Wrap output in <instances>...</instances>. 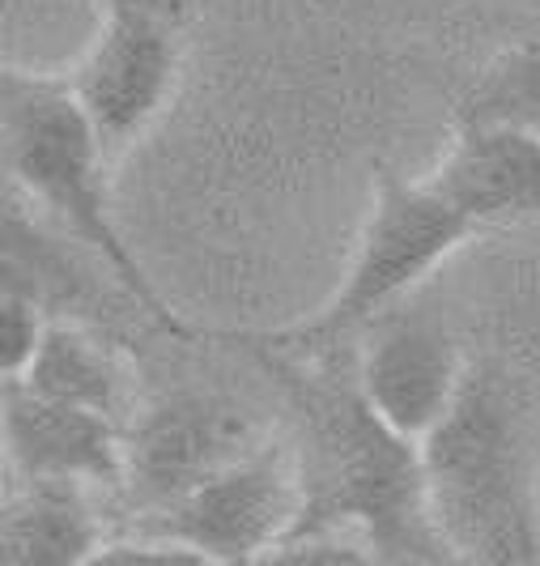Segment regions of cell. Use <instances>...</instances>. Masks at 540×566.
<instances>
[{
    "mask_svg": "<svg viewBox=\"0 0 540 566\" xmlns=\"http://www.w3.org/2000/svg\"><path fill=\"white\" fill-rule=\"evenodd\" d=\"M103 13H162V18L183 22L188 0H103Z\"/></svg>",
    "mask_w": 540,
    "mask_h": 566,
    "instance_id": "cell-15",
    "label": "cell"
},
{
    "mask_svg": "<svg viewBox=\"0 0 540 566\" xmlns=\"http://www.w3.org/2000/svg\"><path fill=\"white\" fill-rule=\"evenodd\" d=\"M422 448L434 537L452 563H540V485L528 413L498 367L468 370Z\"/></svg>",
    "mask_w": 540,
    "mask_h": 566,
    "instance_id": "cell-2",
    "label": "cell"
},
{
    "mask_svg": "<svg viewBox=\"0 0 540 566\" xmlns=\"http://www.w3.org/2000/svg\"><path fill=\"white\" fill-rule=\"evenodd\" d=\"M468 363L443 315L396 303L374 315L353 345V375L370 409L422 443L468 379Z\"/></svg>",
    "mask_w": 540,
    "mask_h": 566,
    "instance_id": "cell-8",
    "label": "cell"
},
{
    "mask_svg": "<svg viewBox=\"0 0 540 566\" xmlns=\"http://www.w3.org/2000/svg\"><path fill=\"white\" fill-rule=\"evenodd\" d=\"M183 69V22L162 13H103L98 34L68 73L107 158H124L167 112Z\"/></svg>",
    "mask_w": 540,
    "mask_h": 566,
    "instance_id": "cell-7",
    "label": "cell"
},
{
    "mask_svg": "<svg viewBox=\"0 0 540 566\" xmlns=\"http://www.w3.org/2000/svg\"><path fill=\"white\" fill-rule=\"evenodd\" d=\"M4 107V170L13 188H22L68 239L98 255L119 290L141 307L167 337L197 340L192 328L171 307V298L141 269L137 252L128 248L124 230L115 227L112 200H107V149L98 142L86 107L77 103L68 73H30L4 69L0 82Z\"/></svg>",
    "mask_w": 540,
    "mask_h": 566,
    "instance_id": "cell-3",
    "label": "cell"
},
{
    "mask_svg": "<svg viewBox=\"0 0 540 566\" xmlns=\"http://www.w3.org/2000/svg\"><path fill=\"white\" fill-rule=\"evenodd\" d=\"M4 455L18 478L82 482L119 499L124 422L34 392L4 375Z\"/></svg>",
    "mask_w": 540,
    "mask_h": 566,
    "instance_id": "cell-9",
    "label": "cell"
},
{
    "mask_svg": "<svg viewBox=\"0 0 540 566\" xmlns=\"http://www.w3.org/2000/svg\"><path fill=\"white\" fill-rule=\"evenodd\" d=\"M477 234L481 227L434 175L409 179L392 167H379L367 222L358 230V243L328 303L303 324H285L260 337L294 354L337 349L349 337H358L374 315L404 303L447 255Z\"/></svg>",
    "mask_w": 540,
    "mask_h": 566,
    "instance_id": "cell-4",
    "label": "cell"
},
{
    "mask_svg": "<svg viewBox=\"0 0 540 566\" xmlns=\"http://www.w3.org/2000/svg\"><path fill=\"white\" fill-rule=\"evenodd\" d=\"M455 124H494L540 137V43L511 48L494 60L464 94Z\"/></svg>",
    "mask_w": 540,
    "mask_h": 566,
    "instance_id": "cell-13",
    "label": "cell"
},
{
    "mask_svg": "<svg viewBox=\"0 0 540 566\" xmlns=\"http://www.w3.org/2000/svg\"><path fill=\"white\" fill-rule=\"evenodd\" d=\"M264 439L247 409L213 392H174L141 405L124 426V520L171 511Z\"/></svg>",
    "mask_w": 540,
    "mask_h": 566,
    "instance_id": "cell-6",
    "label": "cell"
},
{
    "mask_svg": "<svg viewBox=\"0 0 540 566\" xmlns=\"http://www.w3.org/2000/svg\"><path fill=\"white\" fill-rule=\"evenodd\" d=\"M226 345L268 375L294 418L307 503L282 549L311 537H353L379 563H452L430 528L422 448L370 409L353 363H341V345L294 354L260 333H230Z\"/></svg>",
    "mask_w": 540,
    "mask_h": 566,
    "instance_id": "cell-1",
    "label": "cell"
},
{
    "mask_svg": "<svg viewBox=\"0 0 540 566\" xmlns=\"http://www.w3.org/2000/svg\"><path fill=\"white\" fill-rule=\"evenodd\" d=\"M430 175L464 205L481 234L540 218V137L532 133L455 124L452 145Z\"/></svg>",
    "mask_w": 540,
    "mask_h": 566,
    "instance_id": "cell-10",
    "label": "cell"
},
{
    "mask_svg": "<svg viewBox=\"0 0 540 566\" xmlns=\"http://www.w3.org/2000/svg\"><path fill=\"white\" fill-rule=\"evenodd\" d=\"M303 503L307 494L294 439H264L171 511L128 524L183 541L197 563H260L294 533Z\"/></svg>",
    "mask_w": 540,
    "mask_h": 566,
    "instance_id": "cell-5",
    "label": "cell"
},
{
    "mask_svg": "<svg viewBox=\"0 0 540 566\" xmlns=\"http://www.w3.org/2000/svg\"><path fill=\"white\" fill-rule=\"evenodd\" d=\"M52 315L43 312L34 298L18 294V290H4L0 294V370L4 375H22L27 363L34 358L43 328H47Z\"/></svg>",
    "mask_w": 540,
    "mask_h": 566,
    "instance_id": "cell-14",
    "label": "cell"
},
{
    "mask_svg": "<svg viewBox=\"0 0 540 566\" xmlns=\"http://www.w3.org/2000/svg\"><path fill=\"white\" fill-rule=\"evenodd\" d=\"M103 490L82 482L22 478L4 499L0 545L9 566H82L94 563L112 537L103 520Z\"/></svg>",
    "mask_w": 540,
    "mask_h": 566,
    "instance_id": "cell-11",
    "label": "cell"
},
{
    "mask_svg": "<svg viewBox=\"0 0 540 566\" xmlns=\"http://www.w3.org/2000/svg\"><path fill=\"white\" fill-rule=\"evenodd\" d=\"M18 379L43 397L103 413V418H115L124 426L141 409L133 367L94 328L77 324V319H60V315L47 319L43 340Z\"/></svg>",
    "mask_w": 540,
    "mask_h": 566,
    "instance_id": "cell-12",
    "label": "cell"
}]
</instances>
